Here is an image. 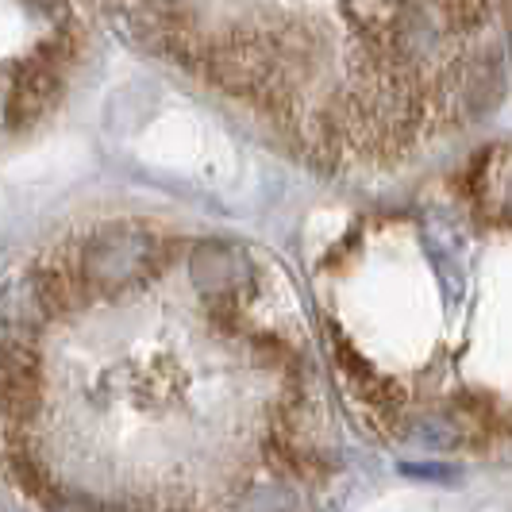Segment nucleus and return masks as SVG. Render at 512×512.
Segmentation results:
<instances>
[{
	"mask_svg": "<svg viewBox=\"0 0 512 512\" xmlns=\"http://www.w3.org/2000/svg\"><path fill=\"white\" fill-rule=\"evenodd\" d=\"M74 258L89 297H112L151 282L170 262V243L143 224H101L77 239Z\"/></svg>",
	"mask_w": 512,
	"mask_h": 512,
	"instance_id": "f257e3e1",
	"label": "nucleus"
},
{
	"mask_svg": "<svg viewBox=\"0 0 512 512\" xmlns=\"http://www.w3.org/2000/svg\"><path fill=\"white\" fill-rule=\"evenodd\" d=\"M74 43L70 39H54L51 47L35 51L31 58H24L12 74V85L4 93V124L12 131L31 128L35 120L47 116V108L58 101L62 89V66L70 62Z\"/></svg>",
	"mask_w": 512,
	"mask_h": 512,
	"instance_id": "f03ea898",
	"label": "nucleus"
},
{
	"mask_svg": "<svg viewBox=\"0 0 512 512\" xmlns=\"http://www.w3.org/2000/svg\"><path fill=\"white\" fill-rule=\"evenodd\" d=\"M43 401V362L35 351V335L0 324V416L8 424H24Z\"/></svg>",
	"mask_w": 512,
	"mask_h": 512,
	"instance_id": "7ed1b4c3",
	"label": "nucleus"
},
{
	"mask_svg": "<svg viewBox=\"0 0 512 512\" xmlns=\"http://www.w3.org/2000/svg\"><path fill=\"white\" fill-rule=\"evenodd\" d=\"M332 343H335V366H339L347 389L359 397V405L366 409V416H374L382 428H389V424L401 416V409H405V389L393 382V378L378 374V370L343 339L339 328H332Z\"/></svg>",
	"mask_w": 512,
	"mask_h": 512,
	"instance_id": "20e7f679",
	"label": "nucleus"
},
{
	"mask_svg": "<svg viewBox=\"0 0 512 512\" xmlns=\"http://www.w3.org/2000/svg\"><path fill=\"white\" fill-rule=\"evenodd\" d=\"M189 278L205 297H235L239 301V293H247L255 285V266L239 247L208 239V243H197L189 255Z\"/></svg>",
	"mask_w": 512,
	"mask_h": 512,
	"instance_id": "39448f33",
	"label": "nucleus"
},
{
	"mask_svg": "<svg viewBox=\"0 0 512 512\" xmlns=\"http://www.w3.org/2000/svg\"><path fill=\"white\" fill-rule=\"evenodd\" d=\"M4 466H8V478L24 489L31 501H43L47 509H58V505H62L51 474L39 466V459L27 451L20 439H8V447H4Z\"/></svg>",
	"mask_w": 512,
	"mask_h": 512,
	"instance_id": "423d86ee",
	"label": "nucleus"
},
{
	"mask_svg": "<svg viewBox=\"0 0 512 512\" xmlns=\"http://www.w3.org/2000/svg\"><path fill=\"white\" fill-rule=\"evenodd\" d=\"M432 4H436L447 35H474V31H482L489 20L486 0H432Z\"/></svg>",
	"mask_w": 512,
	"mask_h": 512,
	"instance_id": "0eeeda50",
	"label": "nucleus"
},
{
	"mask_svg": "<svg viewBox=\"0 0 512 512\" xmlns=\"http://www.w3.org/2000/svg\"><path fill=\"white\" fill-rule=\"evenodd\" d=\"M231 512H301V501L282 482H262V486L247 489Z\"/></svg>",
	"mask_w": 512,
	"mask_h": 512,
	"instance_id": "6e6552de",
	"label": "nucleus"
},
{
	"mask_svg": "<svg viewBox=\"0 0 512 512\" xmlns=\"http://www.w3.org/2000/svg\"><path fill=\"white\" fill-rule=\"evenodd\" d=\"M31 8H39L43 16H62L66 12V0H27Z\"/></svg>",
	"mask_w": 512,
	"mask_h": 512,
	"instance_id": "1a4fd4ad",
	"label": "nucleus"
},
{
	"mask_svg": "<svg viewBox=\"0 0 512 512\" xmlns=\"http://www.w3.org/2000/svg\"><path fill=\"white\" fill-rule=\"evenodd\" d=\"M405 474H412V478H447L451 470H443V466H405Z\"/></svg>",
	"mask_w": 512,
	"mask_h": 512,
	"instance_id": "9d476101",
	"label": "nucleus"
},
{
	"mask_svg": "<svg viewBox=\"0 0 512 512\" xmlns=\"http://www.w3.org/2000/svg\"><path fill=\"white\" fill-rule=\"evenodd\" d=\"M505 212L512 216V181H509V193H505Z\"/></svg>",
	"mask_w": 512,
	"mask_h": 512,
	"instance_id": "9b49d317",
	"label": "nucleus"
},
{
	"mask_svg": "<svg viewBox=\"0 0 512 512\" xmlns=\"http://www.w3.org/2000/svg\"><path fill=\"white\" fill-rule=\"evenodd\" d=\"M0 116H4V97H0Z\"/></svg>",
	"mask_w": 512,
	"mask_h": 512,
	"instance_id": "f8f14e48",
	"label": "nucleus"
}]
</instances>
